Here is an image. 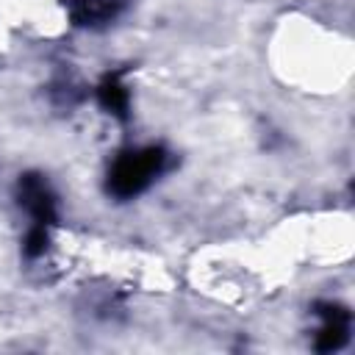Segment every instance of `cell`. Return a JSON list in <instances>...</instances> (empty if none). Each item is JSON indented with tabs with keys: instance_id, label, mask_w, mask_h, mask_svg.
Here are the masks:
<instances>
[{
	"instance_id": "obj_1",
	"label": "cell",
	"mask_w": 355,
	"mask_h": 355,
	"mask_svg": "<svg viewBox=\"0 0 355 355\" xmlns=\"http://www.w3.org/2000/svg\"><path fill=\"white\" fill-rule=\"evenodd\" d=\"M164 161H166L164 147H141V150L122 153L108 172V191L122 200L141 194L158 178V172L164 169Z\"/></svg>"
},
{
	"instance_id": "obj_2",
	"label": "cell",
	"mask_w": 355,
	"mask_h": 355,
	"mask_svg": "<svg viewBox=\"0 0 355 355\" xmlns=\"http://www.w3.org/2000/svg\"><path fill=\"white\" fill-rule=\"evenodd\" d=\"M19 202L25 205V211L33 216L36 225H55L58 211H55V194L50 191L47 180L36 172H28L19 178Z\"/></svg>"
},
{
	"instance_id": "obj_3",
	"label": "cell",
	"mask_w": 355,
	"mask_h": 355,
	"mask_svg": "<svg viewBox=\"0 0 355 355\" xmlns=\"http://www.w3.org/2000/svg\"><path fill=\"white\" fill-rule=\"evenodd\" d=\"M316 313L322 316V330L316 336L319 352H336L349 338V311L338 302H316Z\"/></svg>"
},
{
	"instance_id": "obj_5",
	"label": "cell",
	"mask_w": 355,
	"mask_h": 355,
	"mask_svg": "<svg viewBox=\"0 0 355 355\" xmlns=\"http://www.w3.org/2000/svg\"><path fill=\"white\" fill-rule=\"evenodd\" d=\"M47 250V227L44 225H33L28 239H25V255L28 258H36Z\"/></svg>"
},
{
	"instance_id": "obj_4",
	"label": "cell",
	"mask_w": 355,
	"mask_h": 355,
	"mask_svg": "<svg viewBox=\"0 0 355 355\" xmlns=\"http://www.w3.org/2000/svg\"><path fill=\"white\" fill-rule=\"evenodd\" d=\"M97 97H100V105H103L108 114H114V116H119V119H128L130 94H128V89L122 86L119 72L103 78V83L97 86Z\"/></svg>"
}]
</instances>
